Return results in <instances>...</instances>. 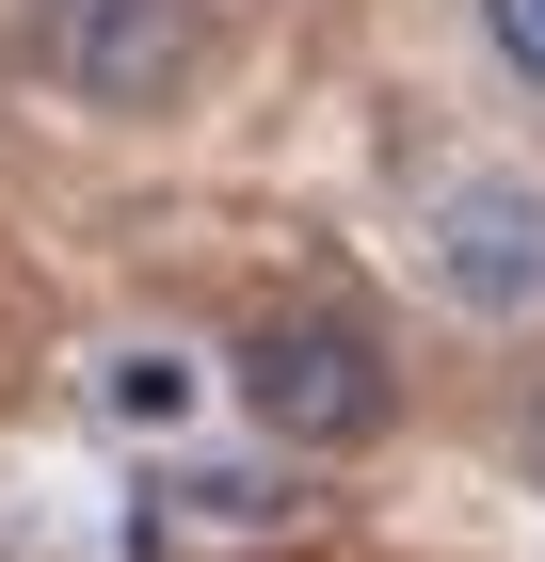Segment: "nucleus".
<instances>
[{"mask_svg":"<svg viewBox=\"0 0 545 562\" xmlns=\"http://www.w3.org/2000/svg\"><path fill=\"white\" fill-rule=\"evenodd\" d=\"M225 402H241L273 450H385L401 434V370L353 305H257L225 338Z\"/></svg>","mask_w":545,"mask_h":562,"instance_id":"1","label":"nucleus"},{"mask_svg":"<svg viewBox=\"0 0 545 562\" xmlns=\"http://www.w3.org/2000/svg\"><path fill=\"white\" fill-rule=\"evenodd\" d=\"M418 273L450 322H545V177H433L418 210Z\"/></svg>","mask_w":545,"mask_h":562,"instance_id":"2","label":"nucleus"},{"mask_svg":"<svg viewBox=\"0 0 545 562\" xmlns=\"http://www.w3.org/2000/svg\"><path fill=\"white\" fill-rule=\"evenodd\" d=\"M33 65L81 113H161L209 65V0H33Z\"/></svg>","mask_w":545,"mask_h":562,"instance_id":"3","label":"nucleus"},{"mask_svg":"<svg viewBox=\"0 0 545 562\" xmlns=\"http://www.w3.org/2000/svg\"><path fill=\"white\" fill-rule=\"evenodd\" d=\"M96 402H113L128 434H177L193 402H209V370H193V353H161V338H128V353H96Z\"/></svg>","mask_w":545,"mask_h":562,"instance_id":"4","label":"nucleus"},{"mask_svg":"<svg viewBox=\"0 0 545 562\" xmlns=\"http://www.w3.org/2000/svg\"><path fill=\"white\" fill-rule=\"evenodd\" d=\"M481 48H498L513 81H530V97H545V0H481Z\"/></svg>","mask_w":545,"mask_h":562,"instance_id":"5","label":"nucleus"},{"mask_svg":"<svg viewBox=\"0 0 545 562\" xmlns=\"http://www.w3.org/2000/svg\"><path fill=\"white\" fill-rule=\"evenodd\" d=\"M530 498H545V402H530Z\"/></svg>","mask_w":545,"mask_h":562,"instance_id":"6","label":"nucleus"}]
</instances>
